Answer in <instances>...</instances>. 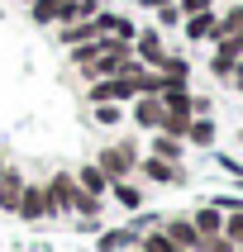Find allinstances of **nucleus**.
I'll return each mask as SVG.
<instances>
[{
	"mask_svg": "<svg viewBox=\"0 0 243 252\" xmlns=\"http://www.w3.org/2000/svg\"><path fill=\"white\" fill-rule=\"evenodd\" d=\"M214 19H219V5H214V10H200V14H186L181 19V38L186 43H214Z\"/></svg>",
	"mask_w": 243,
	"mask_h": 252,
	"instance_id": "nucleus-11",
	"label": "nucleus"
},
{
	"mask_svg": "<svg viewBox=\"0 0 243 252\" xmlns=\"http://www.w3.org/2000/svg\"><path fill=\"white\" fill-rule=\"evenodd\" d=\"M234 71H243V57H239V67H234Z\"/></svg>",
	"mask_w": 243,
	"mask_h": 252,
	"instance_id": "nucleus-29",
	"label": "nucleus"
},
{
	"mask_svg": "<svg viewBox=\"0 0 243 252\" xmlns=\"http://www.w3.org/2000/svg\"><path fill=\"white\" fill-rule=\"evenodd\" d=\"M243 29V5H229V10H219V19H214V43L229 38V33H239Z\"/></svg>",
	"mask_w": 243,
	"mask_h": 252,
	"instance_id": "nucleus-17",
	"label": "nucleus"
},
{
	"mask_svg": "<svg viewBox=\"0 0 243 252\" xmlns=\"http://www.w3.org/2000/svg\"><path fill=\"white\" fill-rule=\"evenodd\" d=\"M134 5H139V10H148V14H153V10H162V5H176V0H134Z\"/></svg>",
	"mask_w": 243,
	"mask_h": 252,
	"instance_id": "nucleus-26",
	"label": "nucleus"
},
{
	"mask_svg": "<svg viewBox=\"0 0 243 252\" xmlns=\"http://www.w3.org/2000/svg\"><path fill=\"white\" fill-rule=\"evenodd\" d=\"M167 53H172V48H167V33H162L157 24H139V33H134V62L157 71V62H162Z\"/></svg>",
	"mask_w": 243,
	"mask_h": 252,
	"instance_id": "nucleus-5",
	"label": "nucleus"
},
{
	"mask_svg": "<svg viewBox=\"0 0 243 252\" xmlns=\"http://www.w3.org/2000/svg\"><path fill=\"white\" fill-rule=\"evenodd\" d=\"M214 167L229 171V176H243V162H239V157H229V153H214Z\"/></svg>",
	"mask_w": 243,
	"mask_h": 252,
	"instance_id": "nucleus-23",
	"label": "nucleus"
},
{
	"mask_svg": "<svg viewBox=\"0 0 243 252\" xmlns=\"http://www.w3.org/2000/svg\"><path fill=\"white\" fill-rule=\"evenodd\" d=\"M71 0H29L24 10H29V24L34 29H57L62 24V14H67Z\"/></svg>",
	"mask_w": 243,
	"mask_h": 252,
	"instance_id": "nucleus-12",
	"label": "nucleus"
},
{
	"mask_svg": "<svg viewBox=\"0 0 243 252\" xmlns=\"http://www.w3.org/2000/svg\"><path fill=\"white\" fill-rule=\"evenodd\" d=\"M143 71L148 67H134L119 71V76H100V81H86V105H129L134 95H143Z\"/></svg>",
	"mask_w": 243,
	"mask_h": 252,
	"instance_id": "nucleus-1",
	"label": "nucleus"
},
{
	"mask_svg": "<svg viewBox=\"0 0 243 252\" xmlns=\"http://www.w3.org/2000/svg\"><path fill=\"white\" fill-rule=\"evenodd\" d=\"M24 5H29V0H24Z\"/></svg>",
	"mask_w": 243,
	"mask_h": 252,
	"instance_id": "nucleus-31",
	"label": "nucleus"
},
{
	"mask_svg": "<svg viewBox=\"0 0 243 252\" xmlns=\"http://www.w3.org/2000/svg\"><path fill=\"white\" fill-rule=\"evenodd\" d=\"M5 167H10V153H5V148H0V176H5Z\"/></svg>",
	"mask_w": 243,
	"mask_h": 252,
	"instance_id": "nucleus-28",
	"label": "nucleus"
},
{
	"mask_svg": "<svg viewBox=\"0 0 243 252\" xmlns=\"http://www.w3.org/2000/svg\"><path fill=\"white\" fill-rule=\"evenodd\" d=\"M91 238H96V252H129L134 243H139V233H134L129 224H119V228L100 224V233H91Z\"/></svg>",
	"mask_w": 243,
	"mask_h": 252,
	"instance_id": "nucleus-13",
	"label": "nucleus"
},
{
	"mask_svg": "<svg viewBox=\"0 0 243 252\" xmlns=\"http://www.w3.org/2000/svg\"><path fill=\"white\" fill-rule=\"evenodd\" d=\"M214 143H219V124H214V114H196L191 128H186V148H191V153H214Z\"/></svg>",
	"mask_w": 243,
	"mask_h": 252,
	"instance_id": "nucleus-10",
	"label": "nucleus"
},
{
	"mask_svg": "<svg viewBox=\"0 0 243 252\" xmlns=\"http://www.w3.org/2000/svg\"><path fill=\"white\" fill-rule=\"evenodd\" d=\"M134 176H139L143 186H186V181H191L181 162H162V157H153V153H143V157H139Z\"/></svg>",
	"mask_w": 243,
	"mask_h": 252,
	"instance_id": "nucleus-4",
	"label": "nucleus"
},
{
	"mask_svg": "<svg viewBox=\"0 0 243 252\" xmlns=\"http://www.w3.org/2000/svg\"><path fill=\"white\" fill-rule=\"evenodd\" d=\"M157 224H162V214H153V210H139V214H129V228H134L139 238L148 233V228H157Z\"/></svg>",
	"mask_w": 243,
	"mask_h": 252,
	"instance_id": "nucleus-21",
	"label": "nucleus"
},
{
	"mask_svg": "<svg viewBox=\"0 0 243 252\" xmlns=\"http://www.w3.org/2000/svg\"><path fill=\"white\" fill-rule=\"evenodd\" d=\"M129 124L139 133H157V124H162V95H134L129 100Z\"/></svg>",
	"mask_w": 243,
	"mask_h": 252,
	"instance_id": "nucleus-8",
	"label": "nucleus"
},
{
	"mask_svg": "<svg viewBox=\"0 0 243 252\" xmlns=\"http://www.w3.org/2000/svg\"><path fill=\"white\" fill-rule=\"evenodd\" d=\"M239 252H243V243H239Z\"/></svg>",
	"mask_w": 243,
	"mask_h": 252,
	"instance_id": "nucleus-30",
	"label": "nucleus"
},
{
	"mask_svg": "<svg viewBox=\"0 0 243 252\" xmlns=\"http://www.w3.org/2000/svg\"><path fill=\"white\" fill-rule=\"evenodd\" d=\"M181 19H186V14L176 10V5H162V10H153V24L162 29V33H167V29H181Z\"/></svg>",
	"mask_w": 243,
	"mask_h": 252,
	"instance_id": "nucleus-20",
	"label": "nucleus"
},
{
	"mask_svg": "<svg viewBox=\"0 0 243 252\" xmlns=\"http://www.w3.org/2000/svg\"><path fill=\"white\" fill-rule=\"evenodd\" d=\"M191 224H196L200 238L210 243V238L224 233V210H214V205H196V210H191Z\"/></svg>",
	"mask_w": 243,
	"mask_h": 252,
	"instance_id": "nucleus-15",
	"label": "nucleus"
},
{
	"mask_svg": "<svg viewBox=\"0 0 243 252\" xmlns=\"http://www.w3.org/2000/svg\"><path fill=\"white\" fill-rule=\"evenodd\" d=\"M71 176H76V186H81V190H91V195H105V190H110L105 171H100L91 157H86V162H76V167H71Z\"/></svg>",
	"mask_w": 243,
	"mask_h": 252,
	"instance_id": "nucleus-16",
	"label": "nucleus"
},
{
	"mask_svg": "<svg viewBox=\"0 0 243 252\" xmlns=\"http://www.w3.org/2000/svg\"><path fill=\"white\" fill-rule=\"evenodd\" d=\"M134 248H139V252H181L176 243L167 238V233H162V224H157V228H148V233H143V238L134 243Z\"/></svg>",
	"mask_w": 243,
	"mask_h": 252,
	"instance_id": "nucleus-19",
	"label": "nucleus"
},
{
	"mask_svg": "<svg viewBox=\"0 0 243 252\" xmlns=\"http://www.w3.org/2000/svg\"><path fill=\"white\" fill-rule=\"evenodd\" d=\"M139 157H143V143L139 138H114V143H105V148H96L91 162L105 171V181H129L134 167H139Z\"/></svg>",
	"mask_w": 243,
	"mask_h": 252,
	"instance_id": "nucleus-2",
	"label": "nucleus"
},
{
	"mask_svg": "<svg viewBox=\"0 0 243 252\" xmlns=\"http://www.w3.org/2000/svg\"><path fill=\"white\" fill-rule=\"evenodd\" d=\"M224 238L239 248L243 243V210H234V214H224Z\"/></svg>",
	"mask_w": 243,
	"mask_h": 252,
	"instance_id": "nucleus-22",
	"label": "nucleus"
},
{
	"mask_svg": "<svg viewBox=\"0 0 243 252\" xmlns=\"http://www.w3.org/2000/svg\"><path fill=\"white\" fill-rule=\"evenodd\" d=\"M229 86H234V91L243 95V71H234V76H229Z\"/></svg>",
	"mask_w": 243,
	"mask_h": 252,
	"instance_id": "nucleus-27",
	"label": "nucleus"
},
{
	"mask_svg": "<svg viewBox=\"0 0 243 252\" xmlns=\"http://www.w3.org/2000/svg\"><path fill=\"white\" fill-rule=\"evenodd\" d=\"M143 153H153V157H162V162H186V148L181 138H172V133H148V143H143Z\"/></svg>",
	"mask_w": 243,
	"mask_h": 252,
	"instance_id": "nucleus-14",
	"label": "nucleus"
},
{
	"mask_svg": "<svg viewBox=\"0 0 243 252\" xmlns=\"http://www.w3.org/2000/svg\"><path fill=\"white\" fill-rule=\"evenodd\" d=\"M43 190H48V224H67L71 219V195H76V176H71V167H57L48 181H43Z\"/></svg>",
	"mask_w": 243,
	"mask_h": 252,
	"instance_id": "nucleus-3",
	"label": "nucleus"
},
{
	"mask_svg": "<svg viewBox=\"0 0 243 252\" xmlns=\"http://www.w3.org/2000/svg\"><path fill=\"white\" fill-rule=\"evenodd\" d=\"M219 0H176V10L181 14H200V10H214Z\"/></svg>",
	"mask_w": 243,
	"mask_h": 252,
	"instance_id": "nucleus-24",
	"label": "nucleus"
},
{
	"mask_svg": "<svg viewBox=\"0 0 243 252\" xmlns=\"http://www.w3.org/2000/svg\"><path fill=\"white\" fill-rule=\"evenodd\" d=\"M162 233H167V238L176 243L181 252H205V238L196 233L191 214H162Z\"/></svg>",
	"mask_w": 243,
	"mask_h": 252,
	"instance_id": "nucleus-7",
	"label": "nucleus"
},
{
	"mask_svg": "<svg viewBox=\"0 0 243 252\" xmlns=\"http://www.w3.org/2000/svg\"><path fill=\"white\" fill-rule=\"evenodd\" d=\"M14 219H19V224H29V228H43V224H48V190H43L38 176H29V181H24V195H19Z\"/></svg>",
	"mask_w": 243,
	"mask_h": 252,
	"instance_id": "nucleus-6",
	"label": "nucleus"
},
{
	"mask_svg": "<svg viewBox=\"0 0 243 252\" xmlns=\"http://www.w3.org/2000/svg\"><path fill=\"white\" fill-rule=\"evenodd\" d=\"M91 119H96L100 128H119L129 119V105H91Z\"/></svg>",
	"mask_w": 243,
	"mask_h": 252,
	"instance_id": "nucleus-18",
	"label": "nucleus"
},
{
	"mask_svg": "<svg viewBox=\"0 0 243 252\" xmlns=\"http://www.w3.org/2000/svg\"><path fill=\"white\" fill-rule=\"evenodd\" d=\"M105 200H114L124 214H139L148 210V190H143L139 176H129V181H110V190H105Z\"/></svg>",
	"mask_w": 243,
	"mask_h": 252,
	"instance_id": "nucleus-9",
	"label": "nucleus"
},
{
	"mask_svg": "<svg viewBox=\"0 0 243 252\" xmlns=\"http://www.w3.org/2000/svg\"><path fill=\"white\" fill-rule=\"evenodd\" d=\"M205 252H239V248H234V243L219 233V238H210V243H205Z\"/></svg>",
	"mask_w": 243,
	"mask_h": 252,
	"instance_id": "nucleus-25",
	"label": "nucleus"
}]
</instances>
